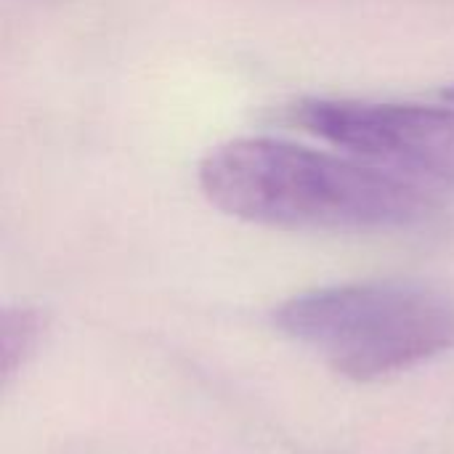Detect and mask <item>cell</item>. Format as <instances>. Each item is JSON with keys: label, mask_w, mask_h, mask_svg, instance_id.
<instances>
[{"label": "cell", "mask_w": 454, "mask_h": 454, "mask_svg": "<svg viewBox=\"0 0 454 454\" xmlns=\"http://www.w3.org/2000/svg\"><path fill=\"white\" fill-rule=\"evenodd\" d=\"M200 186L226 215L274 229H399L434 210V197L410 178L282 138H234L210 149Z\"/></svg>", "instance_id": "obj_1"}, {"label": "cell", "mask_w": 454, "mask_h": 454, "mask_svg": "<svg viewBox=\"0 0 454 454\" xmlns=\"http://www.w3.org/2000/svg\"><path fill=\"white\" fill-rule=\"evenodd\" d=\"M274 325L338 375L378 380L454 348V295L420 282H356L293 295Z\"/></svg>", "instance_id": "obj_2"}, {"label": "cell", "mask_w": 454, "mask_h": 454, "mask_svg": "<svg viewBox=\"0 0 454 454\" xmlns=\"http://www.w3.org/2000/svg\"><path fill=\"white\" fill-rule=\"evenodd\" d=\"M295 120L319 138L415 184L454 189V109L356 98H309Z\"/></svg>", "instance_id": "obj_3"}, {"label": "cell", "mask_w": 454, "mask_h": 454, "mask_svg": "<svg viewBox=\"0 0 454 454\" xmlns=\"http://www.w3.org/2000/svg\"><path fill=\"white\" fill-rule=\"evenodd\" d=\"M43 335V317L35 309H5L0 319V354L3 378L8 380L27 364Z\"/></svg>", "instance_id": "obj_4"}, {"label": "cell", "mask_w": 454, "mask_h": 454, "mask_svg": "<svg viewBox=\"0 0 454 454\" xmlns=\"http://www.w3.org/2000/svg\"><path fill=\"white\" fill-rule=\"evenodd\" d=\"M444 98H450V101H454V85H450V88L444 90Z\"/></svg>", "instance_id": "obj_5"}]
</instances>
